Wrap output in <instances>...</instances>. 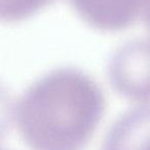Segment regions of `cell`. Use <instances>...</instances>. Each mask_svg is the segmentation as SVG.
<instances>
[{
	"label": "cell",
	"mask_w": 150,
	"mask_h": 150,
	"mask_svg": "<svg viewBox=\"0 0 150 150\" xmlns=\"http://www.w3.org/2000/svg\"><path fill=\"white\" fill-rule=\"evenodd\" d=\"M106 110L99 84L74 67L34 81L15 104V121L31 150H84Z\"/></svg>",
	"instance_id": "obj_1"
},
{
	"label": "cell",
	"mask_w": 150,
	"mask_h": 150,
	"mask_svg": "<svg viewBox=\"0 0 150 150\" xmlns=\"http://www.w3.org/2000/svg\"><path fill=\"white\" fill-rule=\"evenodd\" d=\"M108 78L115 91L140 105L149 101V43L136 39L125 43L113 54Z\"/></svg>",
	"instance_id": "obj_2"
},
{
	"label": "cell",
	"mask_w": 150,
	"mask_h": 150,
	"mask_svg": "<svg viewBox=\"0 0 150 150\" xmlns=\"http://www.w3.org/2000/svg\"><path fill=\"white\" fill-rule=\"evenodd\" d=\"M68 1L82 21L98 31H122L148 18L149 0Z\"/></svg>",
	"instance_id": "obj_3"
},
{
	"label": "cell",
	"mask_w": 150,
	"mask_h": 150,
	"mask_svg": "<svg viewBox=\"0 0 150 150\" xmlns=\"http://www.w3.org/2000/svg\"><path fill=\"white\" fill-rule=\"evenodd\" d=\"M149 108L138 105L114 121L100 150H149Z\"/></svg>",
	"instance_id": "obj_4"
},
{
	"label": "cell",
	"mask_w": 150,
	"mask_h": 150,
	"mask_svg": "<svg viewBox=\"0 0 150 150\" xmlns=\"http://www.w3.org/2000/svg\"><path fill=\"white\" fill-rule=\"evenodd\" d=\"M54 0H0V22L19 23L35 16Z\"/></svg>",
	"instance_id": "obj_5"
},
{
	"label": "cell",
	"mask_w": 150,
	"mask_h": 150,
	"mask_svg": "<svg viewBox=\"0 0 150 150\" xmlns=\"http://www.w3.org/2000/svg\"><path fill=\"white\" fill-rule=\"evenodd\" d=\"M15 117V103L9 91L0 82V142L11 131Z\"/></svg>",
	"instance_id": "obj_6"
},
{
	"label": "cell",
	"mask_w": 150,
	"mask_h": 150,
	"mask_svg": "<svg viewBox=\"0 0 150 150\" xmlns=\"http://www.w3.org/2000/svg\"><path fill=\"white\" fill-rule=\"evenodd\" d=\"M0 150H3V149H0Z\"/></svg>",
	"instance_id": "obj_7"
}]
</instances>
